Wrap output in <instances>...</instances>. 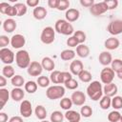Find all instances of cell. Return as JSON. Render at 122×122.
I'll return each instance as SVG.
<instances>
[{
  "instance_id": "cell-1",
  "label": "cell",
  "mask_w": 122,
  "mask_h": 122,
  "mask_svg": "<svg viewBox=\"0 0 122 122\" xmlns=\"http://www.w3.org/2000/svg\"><path fill=\"white\" fill-rule=\"evenodd\" d=\"M87 94L92 101H98L103 96V87L99 81H92L87 87Z\"/></svg>"
},
{
  "instance_id": "cell-2",
  "label": "cell",
  "mask_w": 122,
  "mask_h": 122,
  "mask_svg": "<svg viewBox=\"0 0 122 122\" xmlns=\"http://www.w3.org/2000/svg\"><path fill=\"white\" fill-rule=\"evenodd\" d=\"M54 30L56 32L63 34V35H70L74 33V29L72 25L68 22L66 19H58L54 24Z\"/></svg>"
},
{
  "instance_id": "cell-3",
  "label": "cell",
  "mask_w": 122,
  "mask_h": 122,
  "mask_svg": "<svg viewBox=\"0 0 122 122\" xmlns=\"http://www.w3.org/2000/svg\"><path fill=\"white\" fill-rule=\"evenodd\" d=\"M15 63L20 69H28L30 62V57L26 50H19L15 53Z\"/></svg>"
},
{
  "instance_id": "cell-4",
  "label": "cell",
  "mask_w": 122,
  "mask_h": 122,
  "mask_svg": "<svg viewBox=\"0 0 122 122\" xmlns=\"http://www.w3.org/2000/svg\"><path fill=\"white\" fill-rule=\"evenodd\" d=\"M65 88L60 85L50 86L46 91V96L51 100H56L63 98L65 95Z\"/></svg>"
},
{
  "instance_id": "cell-5",
  "label": "cell",
  "mask_w": 122,
  "mask_h": 122,
  "mask_svg": "<svg viewBox=\"0 0 122 122\" xmlns=\"http://www.w3.org/2000/svg\"><path fill=\"white\" fill-rule=\"evenodd\" d=\"M55 39V30L52 27H46L40 34V40L45 45L51 44Z\"/></svg>"
},
{
  "instance_id": "cell-6",
  "label": "cell",
  "mask_w": 122,
  "mask_h": 122,
  "mask_svg": "<svg viewBox=\"0 0 122 122\" xmlns=\"http://www.w3.org/2000/svg\"><path fill=\"white\" fill-rule=\"evenodd\" d=\"M0 59L6 65H10L14 62L15 55L11 50L9 48H3L0 50Z\"/></svg>"
},
{
  "instance_id": "cell-7",
  "label": "cell",
  "mask_w": 122,
  "mask_h": 122,
  "mask_svg": "<svg viewBox=\"0 0 122 122\" xmlns=\"http://www.w3.org/2000/svg\"><path fill=\"white\" fill-rule=\"evenodd\" d=\"M107 30L113 36L122 33V20L115 19L111 21L107 26Z\"/></svg>"
},
{
  "instance_id": "cell-8",
  "label": "cell",
  "mask_w": 122,
  "mask_h": 122,
  "mask_svg": "<svg viewBox=\"0 0 122 122\" xmlns=\"http://www.w3.org/2000/svg\"><path fill=\"white\" fill-rule=\"evenodd\" d=\"M114 74L115 72L112 71V68H109V67H105L101 72H100V80L103 84H110V83H112V80L114 78Z\"/></svg>"
},
{
  "instance_id": "cell-9",
  "label": "cell",
  "mask_w": 122,
  "mask_h": 122,
  "mask_svg": "<svg viewBox=\"0 0 122 122\" xmlns=\"http://www.w3.org/2000/svg\"><path fill=\"white\" fill-rule=\"evenodd\" d=\"M42 71H43V67H42L41 63H39L37 61H32L27 69V72L30 76H37L38 77L41 75Z\"/></svg>"
},
{
  "instance_id": "cell-10",
  "label": "cell",
  "mask_w": 122,
  "mask_h": 122,
  "mask_svg": "<svg viewBox=\"0 0 122 122\" xmlns=\"http://www.w3.org/2000/svg\"><path fill=\"white\" fill-rule=\"evenodd\" d=\"M108 10H109L108 7H107V5L104 1L99 2V3H94V5L92 8H90V12L93 16H99V15L105 13Z\"/></svg>"
},
{
  "instance_id": "cell-11",
  "label": "cell",
  "mask_w": 122,
  "mask_h": 122,
  "mask_svg": "<svg viewBox=\"0 0 122 122\" xmlns=\"http://www.w3.org/2000/svg\"><path fill=\"white\" fill-rule=\"evenodd\" d=\"M19 112H20V114L23 117L29 118L32 114V106H31V103L29 100H23L21 102V104H20Z\"/></svg>"
},
{
  "instance_id": "cell-12",
  "label": "cell",
  "mask_w": 122,
  "mask_h": 122,
  "mask_svg": "<svg viewBox=\"0 0 122 122\" xmlns=\"http://www.w3.org/2000/svg\"><path fill=\"white\" fill-rule=\"evenodd\" d=\"M26 44V38L23 34L20 33H16L14 35L11 36L10 38V45L13 49H21L23 48V46H25Z\"/></svg>"
},
{
  "instance_id": "cell-13",
  "label": "cell",
  "mask_w": 122,
  "mask_h": 122,
  "mask_svg": "<svg viewBox=\"0 0 122 122\" xmlns=\"http://www.w3.org/2000/svg\"><path fill=\"white\" fill-rule=\"evenodd\" d=\"M71 99L72 101V104L75 106H83L86 102V95L81 91H75L71 93Z\"/></svg>"
},
{
  "instance_id": "cell-14",
  "label": "cell",
  "mask_w": 122,
  "mask_h": 122,
  "mask_svg": "<svg viewBox=\"0 0 122 122\" xmlns=\"http://www.w3.org/2000/svg\"><path fill=\"white\" fill-rule=\"evenodd\" d=\"M84 70V65L79 59H74L70 64V72L73 75H79V73Z\"/></svg>"
},
{
  "instance_id": "cell-15",
  "label": "cell",
  "mask_w": 122,
  "mask_h": 122,
  "mask_svg": "<svg viewBox=\"0 0 122 122\" xmlns=\"http://www.w3.org/2000/svg\"><path fill=\"white\" fill-rule=\"evenodd\" d=\"M98 61H99V63H100L102 66L108 67V66L111 65L112 62V54H111L110 51H101V52L99 53Z\"/></svg>"
},
{
  "instance_id": "cell-16",
  "label": "cell",
  "mask_w": 122,
  "mask_h": 122,
  "mask_svg": "<svg viewBox=\"0 0 122 122\" xmlns=\"http://www.w3.org/2000/svg\"><path fill=\"white\" fill-rule=\"evenodd\" d=\"M120 45V42L118 40V38L114 37V36H112V37H109L105 40L104 42V47L108 50V51H113V50H116Z\"/></svg>"
},
{
  "instance_id": "cell-17",
  "label": "cell",
  "mask_w": 122,
  "mask_h": 122,
  "mask_svg": "<svg viewBox=\"0 0 122 122\" xmlns=\"http://www.w3.org/2000/svg\"><path fill=\"white\" fill-rule=\"evenodd\" d=\"M118 92V88L114 83H110V84H106L103 87V93L104 95H107L109 97H113L116 95Z\"/></svg>"
},
{
  "instance_id": "cell-18",
  "label": "cell",
  "mask_w": 122,
  "mask_h": 122,
  "mask_svg": "<svg viewBox=\"0 0 122 122\" xmlns=\"http://www.w3.org/2000/svg\"><path fill=\"white\" fill-rule=\"evenodd\" d=\"M80 17V12L78 10L76 9H69L68 10H66V13H65V18L68 22L71 23V22H75L79 19Z\"/></svg>"
},
{
  "instance_id": "cell-19",
  "label": "cell",
  "mask_w": 122,
  "mask_h": 122,
  "mask_svg": "<svg viewBox=\"0 0 122 122\" xmlns=\"http://www.w3.org/2000/svg\"><path fill=\"white\" fill-rule=\"evenodd\" d=\"M64 116H65V118L69 122H80V120H81V114H80V112H78L76 111H73V110L66 111Z\"/></svg>"
},
{
  "instance_id": "cell-20",
  "label": "cell",
  "mask_w": 122,
  "mask_h": 122,
  "mask_svg": "<svg viewBox=\"0 0 122 122\" xmlns=\"http://www.w3.org/2000/svg\"><path fill=\"white\" fill-rule=\"evenodd\" d=\"M16 27H17L16 21L12 18H7L3 22V30L8 33H10V32L14 31Z\"/></svg>"
},
{
  "instance_id": "cell-21",
  "label": "cell",
  "mask_w": 122,
  "mask_h": 122,
  "mask_svg": "<svg viewBox=\"0 0 122 122\" xmlns=\"http://www.w3.org/2000/svg\"><path fill=\"white\" fill-rule=\"evenodd\" d=\"M41 65H42V67H43V70H45V71H54L53 69H54V67H55V63H54V61H53L51 57H49V56H45V57L42 58V60H41Z\"/></svg>"
},
{
  "instance_id": "cell-22",
  "label": "cell",
  "mask_w": 122,
  "mask_h": 122,
  "mask_svg": "<svg viewBox=\"0 0 122 122\" xmlns=\"http://www.w3.org/2000/svg\"><path fill=\"white\" fill-rule=\"evenodd\" d=\"M24 96H25V92L21 88H13L10 91V97L15 102H19L23 100Z\"/></svg>"
},
{
  "instance_id": "cell-23",
  "label": "cell",
  "mask_w": 122,
  "mask_h": 122,
  "mask_svg": "<svg viewBox=\"0 0 122 122\" xmlns=\"http://www.w3.org/2000/svg\"><path fill=\"white\" fill-rule=\"evenodd\" d=\"M48 14V11L46 10V8L44 7H36L33 9L32 11V15L36 20H43Z\"/></svg>"
},
{
  "instance_id": "cell-24",
  "label": "cell",
  "mask_w": 122,
  "mask_h": 122,
  "mask_svg": "<svg viewBox=\"0 0 122 122\" xmlns=\"http://www.w3.org/2000/svg\"><path fill=\"white\" fill-rule=\"evenodd\" d=\"M76 54L81 58H86L90 55V48L85 44H80L76 47Z\"/></svg>"
},
{
  "instance_id": "cell-25",
  "label": "cell",
  "mask_w": 122,
  "mask_h": 122,
  "mask_svg": "<svg viewBox=\"0 0 122 122\" xmlns=\"http://www.w3.org/2000/svg\"><path fill=\"white\" fill-rule=\"evenodd\" d=\"M75 54H76V52L73 50L67 49V50H64V51H61L60 58L62 60H64V61H71V60H73L74 59Z\"/></svg>"
},
{
  "instance_id": "cell-26",
  "label": "cell",
  "mask_w": 122,
  "mask_h": 122,
  "mask_svg": "<svg viewBox=\"0 0 122 122\" xmlns=\"http://www.w3.org/2000/svg\"><path fill=\"white\" fill-rule=\"evenodd\" d=\"M10 83L14 88H21L23 86H25V79L22 75L20 74H15L11 79H10Z\"/></svg>"
},
{
  "instance_id": "cell-27",
  "label": "cell",
  "mask_w": 122,
  "mask_h": 122,
  "mask_svg": "<svg viewBox=\"0 0 122 122\" xmlns=\"http://www.w3.org/2000/svg\"><path fill=\"white\" fill-rule=\"evenodd\" d=\"M34 114L39 120H45L47 117V110L42 105H37L34 110Z\"/></svg>"
},
{
  "instance_id": "cell-28",
  "label": "cell",
  "mask_w": 122,
  "mask_h": 122,
  "mask_svg": "<svg viewBox=\"0 0 122 122\" xmlns=\"http://www.w3.org/2000/svg\"><path fill=\"white\" fill-rule=\"evenodd\" d=\"M10 92L5 89V88H0V102H1V109L6 105V103L8 102V100L10 99Z\"/></svg>"
},
{
  "instance_id": "cell-29",
  "label": "cell",
  "mask_w": 122,
  "mask_h": 122,
  "mask_svg": "<svg viewBox=\"0 0 122 122\" xmlns=\"http://www.w3.org/2000/svg\"><path fill=\"white\" fill-rule=\"evenodd\" d=\"M2 75H4L6 78H12L15 75L14 69L11 65H5L2 69Z\"/></svg>"
},
{
  "instance_id": "cell-30",
  "label": "cell",
  "mask_w": 122,
  "mask_h": 122,
  "mask_svg": "<svg viewBox=\"0 0 122 122\" xmlns=\"http://www.w3.org/2000/svg\"><path fill=\"white\" fill-rule=\"evenodd\" d=\"M99 105L102 110H108L112 107V98L107 95H103L99 100Z\"/></svg>"
},
{
  "instance_id": "cell-31",
  "label": "cell",
  "mask_w": 122,
  "mask_h": 122,
  "mask_svg": "<svg viewBox=\"0 0 122 122\" xmlns=\"http://www.w3.org/2000/svg\"><path fill=\"white\" fill-rule=\"evenodd\" d=\"M92 73L89 71H86V70H83L79 75H78V78L80 81H82L83 83H91L92 82Z\"/></svg>"
},
{
  "instance_id": "cell-32",
  "label": "cell",
  "mask_w": 122,
  "mask_h": 122,
  "mask_svg": "<svg viewBox=\"0 0 122 122\" xmlns=\"http://www.w3.org/2000/svg\"><path fill=\"white\" fill-rule=\"evenodd\" d=\"M37 88H38V85L35 81H28L24 86L25 91L29 93H34L37 91Z\"/></svg>"
},
{
  "instance_id": "cell-33",
  "label": "cell",
  "mask_w": 122,
  "mask_h": 122,
  "mask_svg": "<svg viewBox=\"0 0 122 122\" xmlns=\"http://www.w3.org/2000/svg\"><path fill=\"white\" fill-rule=\"evenodd\" d=\"M65 116L64 114L60 112V111H54L51 113V116H50V119H51V122H63Z\"/></svg>"
},
{
  "instance_id": "cell-34",
  "label": "cell",
  "mask_w": 122,
  "mask_h": 122,
  "mask_svg": "<svg viewBox=\"0 0 122 122\" xmlns=\"http://www.w3.org/2000/svg\"><path fill=\"white\" fill-rule=\"evenodd\" d=\"M37 85L41 88H49L50 86V83H51V79L48 77V76H45V75H40L37 77V81H36Z\"/></svg>"
},
{
  "instance_id": "cell-35",
  "label": "cell",
  "mask_w": 122,
  "mask_h": 122,
  "mask_svg": "<svg viewBox=\"0 0 122 122\" xmlns=\"http://www.w3.org/2000/svg\"><path fill=\"white\" fill-rule=\"evenodd\" d=\"M17 10V16H23L27 13L28 6L25 3H16L13 5Z\"/></svg>"
},
{
  "instance_id": "cell-36",
  "label": "cell",
  "mask_w": 122,
  "mask_h": 122,
  "mask_svg": "<svg viewBox=\"0 0 122 122\" xmlns=\"http://www.w3.org/2000/svg\"><path fill=\"white\" fill-rule=\"evenodd\" d=\"M59 104H60V107H61L63 110H65V111L71 110V108L72 105H73L71 99L69 98V97H63V98H61Z\"/></svg>"
},
{
  "instance_id": "cell-37",
  "label": "cell",
  "mask_w": 122,
  "mask_h": 122,
  "mask_svg": "<svg viewBox=\"0 0 122 122\" xmlns=\"http://www.w3.org/2000/svg\"><path fill=\"white\" fill-rule=\"evenodd\" d=\"M111 68L112 69V71L115 73H118L122 71V60L119 58H115L112 59V62L111 64Z\"/></svg>"
},
{
  "instance_id": "cell-38",
  "label": "cell",
  "mask_w": 122,
  "mask_h": 122,
  "mask_svg": "<svg viewBox=\"0 0 122 122\" xmlns=\"http://www.w3.org/2000/svg\"><path fill=\"white\" fill-rule=\"evenodd\" d=\"M80 114L81 116L85 117V118H89L92 116V109L91 106L89 105H83L80 109Z\"/></svg>"
},
{
  "instance_id": "cell-39",
  "label": "cell",
  "mask_w": 122,
  "mask_h": 122,
  "mask_svg": "<svg viewBox=\"0 0 122 122\" xmlns=\"http://www.w3.org/2000/svg\"><path fill=\"white\" fill-rule=\"evenodd\" d=\"M112 107L114 110H120L122 109V96L115 95L112 98Z\"/></svg>"
},
{
  "instance_id": "cell-40",
  "label": "cell",
  "mask_w": 122,
  "mask_h": 122,
  "mask_svg": "<svg viewBox=\"0 0 122 122\" xmlns=\"http://www.w3.org/2000/svg\"><path fill=\"white\" fill-rule=\"evenodd\" d=\"M72 35L76 38V40L78 41L79 45H80V44H84V42H85L86 39H87L86 33H85L83 30H75Z\"/></svg>"
},
{
  "instance_id": "cell-41",
  "label": "cell",
  "mask_w": 122,
  "mask_h": 122,
  "mask_svg": "<svg viewBox=\"0 0 122 122\" xmlns=\"http://www.w3.org/2000/svg\"><path fill=\"white\" fill-rule=\"evenodd\" d=\"M71 78H72V74L71 72H69V71H61L60 77H59L60 84H65L66 82H68Z\"/></svg>"
},
{
  "instance_id": "cell-42",
  "label": "cell",
  "mask_w": 122,
  "mask_h": 122,
  "mask_svg": "<svg viewBox=\"0 0 122 122\" xmlns=\"http://www.w3.org/2000/svg\"><path fill=\"white\" fill-rule=\"evenodd\" d=\"M60 73H61L60 71H56V70L55 71H52L51 72V75H50L51 82H52L53 84H60V81H59Z\"/></svg>"
},
{
  "instance_id": "cell-43",
  "label": "cell",
  "mask_w": 122,
  "mask_h": 122,
  "mask_svg": "<svg viewBox=\"0 0 122 122\" xmlns=\"http://www.w3.org/2000/svg\"><path fill=\"white\" fill-rule=\"evenodd\" d=\"M65 88L66 89H68V90H71V91H74V90H76L77 88H78V82L75 80V79H73V78H71V79H70L68 82H66L65 84Z\"/></svg>"
},
{
  "instance_id": "cell-44",
  "label": "cell",
  "mask_w": 122,
  "mask_h": 122,
  "mask_svg": "<svg viewBox=\"0 0 122 122\" xmlns=\"http://www.w3.org/2000/svg\"><path fill=\"white\" fill-rule=\"evenodd\" d=\"M121 115H122V114H121L118 111L113 110V111H112V112L108 114V120H109L110 122H115L116 120L119 119V117H120Z\"/></svg>"
},
{
  "instance_id": "cell-45",
  "label": "cell",
  "mask_w": 122,
  "mask_h": 122,
  "mask_svg": "<svg viewBox=\"0 0 122 122\" xmlns=\"http://www.w3.org/2000/svg\"><path fill=\"white\" fill-rule=\"evenodd\" d=\"M70 1L69 0H59V5L57 10H68L70 7Z\"/></svg>"
},
{
  "instance_id": "cell-46",
  "label": "cell",
  "mask_w": 122,
  "mask_h": 122,
  "mask_svg": "<svg viewBox=\"0 0 122 122\" xmlns=\"http://www.w3.org/2000/svg\"><path fill=\"white\" fill-rule=\"evenodd\" d=\"M10 44V39L7 35H0V47L1 49L7 48V46Z\"/></svg>"
},
{
  "instance_id": "cell-47",
  "label": "cell",
  "mask_w": 122,
  "mask_h": 122,
  "mask_svg": "<svg viewBox=\"0 0 122 122\" xmlns=\"http://www.w3.org/2000/svg\"><path fill=\"white\" fill-rule=\"evenodd\" d=\"M66 43H67V45H68L69 47H71V48H74V47H77V46L79 45L78 41L76 40V38H75L73 35L70 36V37L67 39Z\"/></svg>"
},
{
  "instance_id": "cell-48",
  "label": "cell",
  "mask_w": 122,
  "mask_h": 122,
  "mask_svg": "<svg viewBox=\"0 0 122 122\" xmlns=\"http://www.w3.org/2000/svg\"><path fill=\"white\" fill-rule=\"evenodd\" d=\"M108 7V10H114L117 8L118 6V1L117 0H105L104 1Z\"/></svg>"
},
{
  "instance_id": "cell-49",
  "label": "cell",
  "mask_w": 122,
  "mask_h": 122,
  "mask_svg": "<svg viewBox=\"0 0 122 122\" xmlns=\"http://www.w3.org/2000/svg\"><path fill=\"white\" fill-rule=\"evenodd\" d=\"M10 7V5L9 3H6V2L0 3V12H1L2 14H6Z\"/></svg>"
},
{
  "instance_id": "cell-50",
  "label": "cell",
  "mask_w": 122,
  "mask_h": 122,
  "mask_svg": "<svg viewBox=\"0 0 122 122\" xmlns=\"http://www.w3.org/2000/svg\"><path fill=\"white\" fill-rule=\"evenodd\" d=\"M80 5L86 8H92L94 5L93 0H80Z\"/></svg>"
},
{
  "instance_id": "cell-51",
  "label": "cell",
  "mask_w": 122,
  "mask_h": 122,
  "mask_svg": "<svg viewBox=\"0 0 122 122\" xmlns=\"http://www.w3.org/2000/svg\"><path fill=\"white\" fill-rule=\"evenodd\" d=\"M6 15L10 16V17H12V16H17V10H16L15 7H14V6H10V7L9 8V10H8V11H7V13H6Z\"/></svg>"
},
{
  "instance_id": "cell-52",
  "label": "cell",
  "mask_w": 122,
  "mask_h": 122,
  "mask_svg": "<svg viewBox=\"0 0 122 122\" xmlns=\"http://www.w3.org/2000/svg\"><path fill=\"white\" fill-rule=\"evenodd\" d=\"M59 5V0H48V6L51 9H57Z\"/></svg>"
},
{
  "instance_id": "cell-53",
  "label": "cell",
  "mask_w": 122,
  "mask_h": 122,
  "mask_svg": "<svg viewBox=\"0 0 122 122\" xmlns=\"http://www.w3.org/2000/svg\"><path fill=\"white\" fill-rule=\"evenodd\" d=\"M38 4H39V0H27L26 2V5L30 8H36L38 7Z\"/></svg>"
},
{
  "instance_id": "cell-54",
  "label": "cell",
  "mask_w": 122,
  "mask_h": 122,
  "mask_svg": "<svg viewBox=\"0 0 122 122\" xmlns=\"http://www.w3.org/2000/svg\"><path fill=\"white\" fill-rule=\"evenodd\" d=\"M9 122H23V118L21 116H18V115L12 116L9 119Z\"/></svg>"
},
{
  "instance_id": "cell-55",
  "label": "cell",
  "mask_w": 122,
  "mask_h": 122,
  "mask_svg": "<svg viewBox=\"0 0 122 122\" xmlns=\"http://www.w3.org/2000/svg\"><path fill=\"white\" fill-rule=\"evenodd\" d=\"M7 85V78L4 75L0 76V88H4Z\"/></svg>"
},
{
  "instance_id": "cell-56",
  "label": "cell",
  "mask_w": 122,
  "mask_h": 122,
  "mask_svg": "<svg viewBox=\"0 0 122 122\" xmlns=\"http://www.w3.org/2000/svg\"><path fill=\"white\" fill-rule=\"evenodd\" d=\"M8 121V114L6 112H0V122H7Z\"/></svg>"
},
{
  "instance_id": "cell-57",
  "label": "cell",
  "mask_w": 122,
  "mask_h": 122,
  "mask_svg": "<svg viewBox=\"0 0 122 122\" xmlns=\"http://www.w3.org/2000/svg\"><path fill=\"white\" fill-rule=\"evenodd\" d=\"M116 75H117V77H118L119 79H121V80H122V71H121L120 72H118V73H116Z\"/></svg>"
},
{
  "instance_id": "cell-58",
  "label": "cell",
  "mask_w": 122,
  "mask_h": 122,
  "mask_svg": "<svg viewBox=\"0 0 122 122\" xmlns=\"http://www.w3.org/2000/svg\"><path fill=\"white\" fill-rule=\"evenodd\" d=\"M115 122H122V115H121V116L119 117V119H118V120H116Z\"/></svg>"
},
{
  "instance_id": "cell-59",
  "label": "cell",
  "mask_w": 122,
  "mask_h": 122,
  "mask_svg": "<svg viewBox=\"0 0 122 122\" xmlns=\"http://www.w3.org/2000/svg\"><path fill=\"white\" fill-rule=\"evenodd\" d=\"M41 122H51V121H48V120H41Z\"/></svg>"
}]
</instances>
